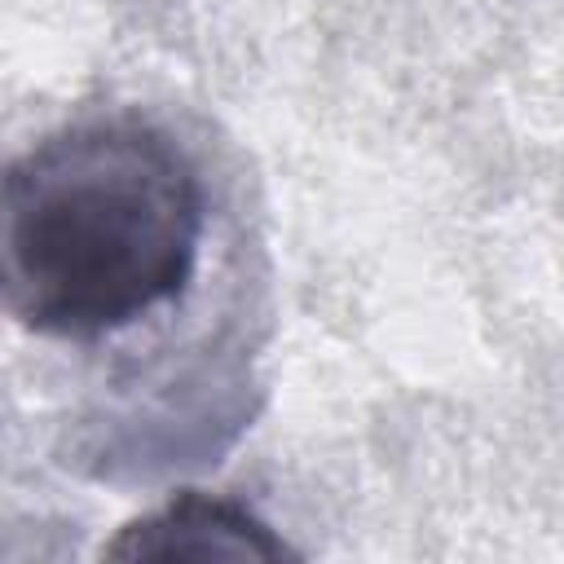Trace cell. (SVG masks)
<instances>
[{
  "label": "cell",
  "mask_w": 564,
  "mask_h": 564,
  "mask_svg": "<svg viewBox=\"0 0 564 564\" xmlns=\"http://www.w3.org/2000/svg\"><path fill=\"white\" fill-rule=\"evenodd\" d=\"M110 560H282L291 546L251 507L212 494H176L137 516L106 546Z\"/></svg>",
  "instance_id": "obj_2"
},
{
  "label": "cell",
  "mask_w": 564,
  "mask_h": 564,
  "mask_svg": "<svg viewBox=\"0 0 564 564\" xmlns=\"http://www.w3.org/2000/svg\"><path fill=\"white\" fill-rule=\"evenodd\" d=\"M203 229V181L167 132L62 128L4 172V308L44 339L115 335L185 295Z\"/></svg>",
  "instance_id": "obj_1"
}]
</instances>
